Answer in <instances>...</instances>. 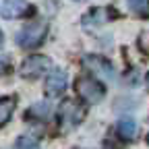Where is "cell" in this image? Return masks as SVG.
<instances>
[{
    "instance_id": "18",
    "label": "cell",
    "mask_w": 149,
    "mask_h": 149,
    "mask_svg": "<svg viewBox=\"0 0 149 149\" xmlns=\"http://www.w3.org/2000/svg\"><path fill=\"white\" fill-rule=\"evenodd\" d=\"M77 2H81V0H77Z\"/></svg>"
},
{
    "instance_id": "13",
    "label": "cell",
    "mask_w": 149,
    "mask_h": 149,
    "mask_svg": "<svg viewBox=\"0 0 149 149\" xmlns=\"http://www.w3.org/2000/svg\"><path fill=\"white\" fill-rule=\"evenodd\" d=\"M15 149H40V143H37V139H35V137L23 135V137H19V139H17Z\"/></svg>"
},
{
    "instance_id": "4",
    "label": "cell",
    "mask_w": 149,
    "mask_h": 149,
    "mask_svg": "<svg viewBox=\"0 0 149 149\" xmlns=\"http://www.w3.org/2000/svg\"><path fill=\"white\" fill-rule=\"evenodd\" d=\"M83 66H87V70H91L95 77H102L104 81H112L114 79V66H112V62H108L106 58H102V56H95V54H89L83 58Z\"/></svg>"
},
{
    "instance_id": "8",
    "label": "cell",
    "mask_w": 149,
    "mask_h": 149,
    "mask_svg": "<svg viewBox=\"0 0 149 149\" xmlns=\"http://www.w3.org/2000/svg\"><path fill=\"white\" fill-rule=\"evenodd\" d=\"M114 10L112 8H91L85 17H83V25L85 27H93V25H102L110 19H114Z\"/></svg>"
},
{
    "instance_id": "5",
    "label": "cell",
    "mask_w": 149,
    "mask_h": 149,
    "mask_svg": "<svg viewBox=\"0 0 149 149\" xmlns=\"http://www.w3.org/2000/svg\"><path fill=\"white\" fill-rule=\"evenodd\" d=\"M66 83H68V74H66V70H62V68H54V70H50V74L46 77V85H44L46 95H50V97H58V95H62L64 89H66Z\"/></svg>"
},
{
    "instance_id": "16",
    "label": "cell",
    "mask_w": 149,
    "mask_h": 149,
    "mask_svg": "<svg viewBox=\"0 0 149 149\" xmlns=\"http://www.w3.org/2000/svg\"><path fill=\"white\" fill-rule=\"evenodd\" d=\"M145 83H147V87H149V74H147V77H145Z\"/></svg>"
},
{
    "instance_id": "2",
    "label": "cell",
    "mask_w": 149,
    "mask_h": 149,
    "mask_svg": "<svg viewBox=\"0 0 149 149\" xmlns=\"http://www.w3.org/2000/svg\"><path fill=\"white\" fill-rule=\"evenodd\" d=\"M74 89H77L79 97H83L85 102H102L104 95H106V89L104 85L95 79V77H79L77 83H74Z\"/></svg>"
},
{
    "instance_id": "10",
    "label": "cell",
    "mask_w": 149,
    "mask_h": 149,
    "mask_svg": "<svg viewBox=\"0 0 149 149\" xmlns=\"http://www.w3.org/2000/svg\"><path fill=\"white\" fill-rule=\"evenodd\" d=\"M15 106H17V97H10V95L0 97V126H4L10 120L13 112H15Z\"/></svg>"
},
{
    "instance_id": "6",
    "label": "cell",
    "mask_w": 149,
    "mask_h": 149,
    "mask_svg": "<svg viewBox=\"0 0 149 149\" xmlns=\"http://www.w3.org/2000/svg\"><path fill=\"white\" fill-rule=\"evenodd\" d=\"M85 116V110L79 102H74V100H64L62 106H60V120L66 124V126H74V124H79Z\"/></svg>"
},
{
    "instance_id": "1",
    "label": "cell",
    "mask_w": 149,
    "mask_h": 149,
    "mask_svg": "<svg viewBox=\"0 0 149 149\" xmlns=\"http://www.w3.org/2000/svg\"><path fill=\"white\" fill-rule=\"evenodd\" d=\"M46 33H48V25L44 21H33V23L25 25L21 31L17 33V44L21 48H25V50L37 48L46 40Z\"/></svg>"
},
{
    "instance_id": "3",
    "label": "cell",
    "mask_w": 149,
    "mask_h": 149,
    "mask_svg": "<svg viewBox=\"0 0 149 149\" xmlns=\"http://www.w3.org/2000/svg\"><path fill=\"white\" fill-rule=\"evenodd\" d=\"M50 64H52L50 58L40 56V54H33V56H29V58L23 60L19 72H21V77H25V79H37V77H42L46 70H50Z\"/></svg>"
},
{
    "instance_id": "11",
    "label": "cell",
    "mask_w": 149,
    "mask_h": 149,
    "mask_svg": "<svg viewBox=\"0 0 149 149\" xmlns=\"http://www.w3.org/2000/svg\"><path fill=\"white\" fill-rule=\"evenodd\" d=\"M128 10L141 17V19H149V0H126Z\"/></svg>"
},
{
    "instance_id": "7",
    "label": "cell",
    "mask_w": 149,
    "mask_h": 149,
    "mask_svg": "<svg viewBox=\"0 0 149 149\" xmlns=\"http://www.w3.org/2000/svg\"><path fill=\"white\" fill-rule=\"evenodd\" d=\"M4 19H19L31 13V6L27 0H2V8H0Z\"/></svg>"
},
{
    "instance_id": "17",
    "label": "cell",
    "mask_w": 149,
    "mask_h": 149,
    "mask_svg": "<svg viewBox=\"0 0 149 149\" xmlns=\"http://www.w3.org/2000/svg\"><path fill=\"white\" fill-rule=\"evenodd\" d=\"M147 143H149V135H147Z\"/></svg>"
},
{
    "instance_id": "14",
    "label": "cell",
    "mask_w": 149,
    "mask_h": 149,
    "mask_svg": "<svg viewBox=\"0 0 149 149\" xmlns=\"http://www.w3.org/2000/svg\"><path fill=\"white\" fill-rule=\"evenodd\" d=\"M8 60L6 58H0V74H4V72H8Z\"/></svg>"
},
{
    "instance_id": "15",
    "label": "cell",
    "mask_w": 149,
    "mask_h": 149,
    "mask_svg": "<svg viewBox=\"0 0 149 149\" xmlns=\"http://www.w3.org/2000/svg\"><path fill=\"white\" fill-rule=\"evenodd\" d=\"M2 44H4V35H2V31H0V48H2Z\"/></svg>"
},
{
    "instance_id": "12",
    "label": "cell",
    "mask_w": 149,
    "mask_h": 149,
    "mask_svg": "<svg viewBox=\"0 0 149 149\" xmlns=\"http://www.w3.org/2000/svg\"><path fill=\"white\" fill-rule=\"evenodd\" d=\"M48 114H50V104H46V102L33 104L27 110V118H40V120H44V118H48Z\"/></svg>"
},
{
    "instance_id": "9",
    "label": "cell",
    "mask_w": 149,
    "mask_h": 149,
    "mask_svg": "<svg viewBox=\"0 0 149 149\" xmlns=\"http://www.w3.org/2000/svg\"><path fill=\"white\" fill-rule=\"evenodd\" d=\"M116 133H118V137L124 139V141H133V139L137 137V122H135L133 118H122V120H118Z\"/></svg>"
}]
</instances>
